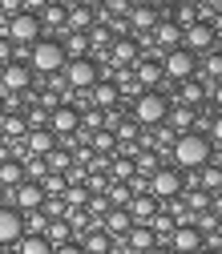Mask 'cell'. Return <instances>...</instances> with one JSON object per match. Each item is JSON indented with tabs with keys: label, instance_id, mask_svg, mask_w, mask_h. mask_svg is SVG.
Masks as SVG:
<instances>
[{
	"label": "cell",
	"instance_id": "1",
	"mask_svg": "<svg viewBox=\"0 0 222 254\" xmlns=\"http://www.w3.org/2000/svg\"><path fill=\"white\" fill-rule=\"evenodd\" d=\"M170 149H174V166L190 174V170L210 166V149H214V145H210L206 133H194V129H190V133H178Z\"/></svg>",
	"mask_w": 222,
	"mask_h": 254
},
{
	"label": "cell",
	"instance_id": "2",
	"mask_svg": "<svg viewBox=\"0 0 222 254\" xmlns=\"http://www.w3.org/2000/svg\"><path fill=\"white\" fill-rule=\"evenodd\" d=\"M65 49H61V41H53V37H41L33 49H28V69H33V73H61V69H65Z\"/></svg>",
	"mask_w": 222,
	"mask_h": 254
},
{
	"label": "cell",
	"instance_id": "3",
	"mask_svg": "<svg viewBox=\"0 0 222 254\" xmlns=\"http://www.w3.org/2000/svg\"><path fill=\"white\" fill-rule=\"evenodd\" d=\"M166 113H170V101H166L157 89H146L142 97H134V121L146 125V129H157V125H166Z\"/></svg>",
	"mask_w": 222,
	"mask_h": 254
},
{
	"label": "cell",
	"instance_id": "4",
	"mask_svg": "<svg viewBox=\"0 0 222 254\" xmlns=\"http://www.w3.org/2000/svg\"><path fill=\"white\" fill-rule=\"evenodd\" d=\"M146 194L157 198V202H174V198H182V170L157 166V170L146 178Z\"/></svg>",
	"mask_w": 222,
	"mask_h": 254
},
{
	"label": "cell",
	"instance_id": "5",
	"mask_svg": "<svg viewBox=\"0 0 222 254\" xmlns=\"http://www.w3.org/2000/svg\"><path fill=\"white\" fill-rule=\"evenodd\" d=\"M61 77H65V85H69V89H93V85L101 81V69L93 65L89 57H73V61H65Z\"/></svg>",
	"mask_w": 222,
	"mask_h": 254
},
{
	"label": "cell",
	"instance_id": "6",
	"mask_svg": "<svg viewBox=\"0 0 222 254\" xmlns=\"http://www.w3.org/2000/svg\"><path fill=\"white\" fill-rule=\"evenodd\" d=\"M8 41H12L16 49H33V45L41 41V20H37L33 12H16V16H8Z\"/></svg>",
	"mask_w": 222,
	"mask_h": 254
},
{
	"label": "cell",
	"instance_id": "7",
	"mask_svg": "<svg viewBox=\"0 0 222 254\" xmlns=\"http://www.w3.org/2000/svg\"><path fill=\"white\" fill-rule=\"evenodd\" d=\"M162 73H166L170 81H190V77L198 73V57L186 53V49H170V53L162 57Z\"/></svg>",
	"mask_w": 222,
	"mask_h": 254
},
{
	"label": "cell",
	"instance_id": "8",
	"mask_svg": "<svg viewBox=\"0 0 222 254\" xmlns=\"http://www.w3.org/2000/svg\"><path fill=\"white\" fill-rule=\"evenodd\" d=\"M182 49H186V53H194V57L214 53V28H210L206 20H194L190 28H182Z\"/></svg>",
	"mask_w": 222,
	"mask_h": 254
},
{
	"label": "cell",
	"instance_id": "9",
	"mask_svg": "<svg viewBox=\"0 0 222 254\" xmlns=\"http://www.w3.org/2000/svg\"><path fill=\"white\" fill-rule=\"evenodd\" d=\"M49 129H53L57 141H65V137L81 133V113H77L73 105H57V109H49Z\"/></svg>",
	"mask_w": 222,
	"mask_h": 254
},
{
	"label": "cell",
	"instance_id": "10",
	"mask_svg": "<svg viewBox=\"0 0 222 254\" xmlns=\"http://www.w3.org/2000/svg\"><path fill=\"white\" fill-rule=\"evenodd\" d=\"M149 45H157V49H153L157 57H166L170 49H182V28H178L174 20H157V24L149 28Z\"/></svg>",
	"mask_w": 222,
	"mask_h": 254
},
{
	"label": "cell",
	"instance_id": "11",
	"mask_svg": "<svg viewBox=\"0 0 222 254\" xmlns=\"http://www.w3.org/2000/svg\"><path fill=\"white\" fill-rule=\"evenodd\" d=\"M33 85V69L24 65V61H8L4 69H0V89L4 93H24Z\"/></svg>",
	"mask_w": 222,
	"mask_h": 254
},
{
	"label": "cell",
	"instance_id": "12",
	"mask_svg": "<svg viewBox=\"0 0 222 254\" xmlns=\"http://www.w3.org/2000/svg\"><path fill=\"white\" fill-rule=\"evenodd\" d=\"M53 149H57V137H53L49 125L28 129V133L20 137V153H28V157H45V153H53Z\"/></svg>",
	"mask_w": 222,
	"mask_h": 254
},
{
	"label": "cell",
	"instance_id": "13",
	"mask_svg": "<svg viewBox=\"0 0 222 254\" xmlns=\"http://www.w3.org/2000/svg\"><path fill=\"white\" fill-rule=\"evenodd\" d=\"M20 234H24V214L0 206V246H16Z\"/></svg>",
	"mask_w": 222,
	"mask_h": 254
},
{
	"label": "cell",
	"instance_id": "14",
	"mask_svg": "<svg viewBox=\"0 0 222 254\" xmlns=\"http://www.w3.org/2000/svg\"><path fill=\"white\" fill-rule=\"evenodd\" d=\"M134 81L142 85V89H157L166 81V73H162V57H142L138 65H134Z\"/></svg>",
	"mask_w": 222,
	"mask_h": 254
},
{
	"label": "cell",
	"instance_id": "15",
	"mask_svg": "<svg viewBox=\"0 0 222 254\" xmlns=\"http://www.w3.org/2000/svg\"><path fill=\"white\" fill-rule=\"evenodd\" d=\"M12 202H16V210H41L45 206V190H41V182H20L16 190H12Z\"/></svg>",
	"mask_w": 222,
	"mask_h": 254
},
{
	"label": "cell",
	"instance_id": "16",
	"mask_svg": "<svg viewBox=\"0 0 222 254\" xmlns=\"http://www.w3.org/2000/svg\"><path fill=\"white\" fill-rule=\"evenodd\" d=\"M170 250H174V254H198V250H202V234H198L194 226H174Z\"/></svg>",
	"mask_w": 222,
	"mask_h": 254
},
{
	"label": "cell",
	"instance_id": "17",
	"mask_svg": "<svg viewBox=\"0 0 222 254\" xmlns=\"http://www.w3.org/2000/svg\"><path fill=\"white\" fill-rule=\"evenodd\" d=\"M101 230H105L109 238H125V234L134 230V218H130V210H117V206H113V210L101 218Z\"/></svg>",
	"mask_w": 222,
	"mask_h": 254
},
{
	"label": "cell",
	"instance_id": "18",
	"mask_svg": "<svg viewBox=\"0 0 222 254\" xmlns=\"http://www.w3.org/2000/svg\"><path fill=\"white\" fill-rule=\"evenodd\" d=\"M125 210H130V218H134V222H142V226H146V222H149L157 210H162V202H157V198H149V194H134Z\"/></svg>",
	"mask_w": 222,
	"mask_h": 254
},
{
	"label": "cell",
	"instance_id": "19",
	"mask_svg": "<svg viewBox=\"0 0 222 254\" xmlns=\"http://www.w3.org/2000/svg\"><path fill=\"white\" fill-rule=\"evenodd\" d=\"M89 97H93V109H113L121 101V93H117L113 81H97V85L89 89Z\"/></svg>",
	"mask_w": 222,
	"mask_h": 254
},
{
	"label": "cell",
	"instance_id": "20",
	"mask_svg": "<svg viewBox=\"0 0 222 254\" xmlns=\"http://www.w3.org/2000/svg\"><path fill=\"white\" fill-rule=\"evenodd\" d=\"M157 20H162V16H157V4H138V8H130V24L142 28V33H149Z\"/></svg>",
	"mask_w": 222,
	"mask_h": 254
},
{
	"label": "cell",
	"instance_id": "21",
	"mask_svg": "<svg viewBox=\"0 0 222 254\" xmlns=\"http://www.w3.org/2000/svg\"><path fill=\"white\" fill-rule=\"evenodd\" d=\"M93 20H97V12L85 8V4H77V8H69V12H65V24L73 28V33H85V28H93Z\"/></svg>",
	"mask_w": 222,
	"mask_h": 254
},
{
	"label": "cell",
	"instance_id": "22",
	"mask_svg": "<svg viewBox=\"0 0 222 254\" xmlns=\"http://www.w3.org/2000/svg\"><path fill=\"white\" fill-rule=\"evenodd\" d=\"M166 121H170L174 133H190V129H194V109H190V105H178V109L166 113Z\"/></svg>",
	"mask_w": 222,
	"mask_h": 254
},
{
	"label": "cell",
	"instance_id": "23",
	"mask_svg": "<svg viewBox=\"0 0 222 254\" xmlns=\"http://www.w3.org/2000/svg\"><path fill=\"white\" fill-rule=\"evenodd\" d=\"M109 49H113V57H109L113 65H125V69L138 65V45H134V41H113Z\"/></svg>",
	"mask_w": 222,
	"mask_h": 254
},
{
	"label": "cell",
	"instance_id": "24",
	"mask_svg": "<svg viewBox=\"0 0 222 254\" xmlns=\"http://www.w3.org/2000/svg\"><path fill=\"white\" fill-rule=\"evenodd\" d=\"M16 254H53V246H49V238H45V234H20Z\"/></svg>",
	"mask_w": 222,
	"mask_h": 254
},
{
	"label": "cell",
	"instance_id": "25",
	"mask_svg": "<svg viewBox=\"0 0 222 254\" xmlns=\"http://www.w3.org/2000/svg\"><path fill=\"white\" fill-rule=\"evenodd\" d=\"M0 133H4V137H12V141H20L24 133H28V117H20V113H4V117H0Z\"/></svg>",
	"mask_w": 222,
	"mask_h": 254
},
{
	"label": "cell",
	"instance_id": "26",
	"mask_svg": "<svg viewBox=\"0 0 222 254\" xmlns=\"http://www.w3.org/2000/svg\"><path fill=\"white\" fill-rule=\"evenodd\" d=\"M109 242H113V238L97 226V230H89V234H85V246H81V250H85V254H109Z\"/></svg>",
	"mask_w": 222,
	"mask_h": 254
},
{
	"label": "cell",
	"instance_id": "27",
	"mask_svg": "<svg viewBox=\"0 0 222 254\" xmlns=\"http://www.w3.org/2000/svg\"><path fill=\"white\" fill-rule=\"evenodd\" d=\"M105 198H109V206L125 210V206H130V198H134V190H130V182H109V190H105Z\"/></svg>",
	"mask_w": 222,
	"mask_h": 254
},
{
	"label": "cell",
	"instance_id": "28",
	"mask_svg": "<svg viewBox=\"0 0 222 254\" xmlns=\"http://www.w3.org/2000/svg\"><path fill=\"white\" fill-rule=\"evenodd\" d=\"M202 97H206V85H202V81H194V77L182 81V105L194 109V105H202Z\"/></svg>",
	"mask_w": 222,
	"mask_h": 254
},
{
	"label": "cell",
	"instance_id": "29",
	"mask_svg": "<svg viewBox=\"0 0 222 254\" xmlns=\"http://www.w3.org/2000/svg\"><path fill=\"white\" fill-rule=\"evenodd\" d=\"M20 182H24V166H20V162H0V186L16 190Z\"/></svg>",
	"mask_w": 222,
	"mask_h": 254
},
{
	"label": "cell",
	"instance_id": "30",
	"mask_svg": "<svg viewBox=\"0 0 222 254\" xmlns=\"http://www.w3.org/2000/svg\"><path fill=\"white\" fill-rule=\"evenodd\" d=\"M45 238H49V246H65V242H69V222L57 218L53 226H45Z\"/></svg>",
	"mask_w": 222,
	"mask_h": 254
},
{
	"label": "cell",
	"instance_id": "31",
	"mask_svg": "<svg viewBox=\"0 0 222 254\" xmlns=\"http://www.w3.org/2000/svg\"><path fill=\"white\" fill-rule=\"evenodd\" d=\"M198 186L206 190V194L222 190V170H218V166H202V174H198Z\"/></svg>",
	"mask_w": 222,
	"mask_h": 254
},
{
	"label": "cell",
	"instance_id": "32",
	"mask_svg": "<svg viewBox=\"0 0 222 254\" xmlns=\"http://www.w3.org/2000/svg\"><path fill=\"white\" fill-rule=\"evenodd\" d=\"M24 182H41L45 174H49V166H45V157H24Z\"/></svg>",
	"mask_w": 222,
	"mask_h": 254
},
{
	"label": "cell",
	"instance_id": "33",
	"mask_svg": "<svg viewBox=\"0 0 222 254\" xmlns=\"http://www.w3.org/2000/svg\"><path fill=\"white\" fill-rule=\"evenodd\" d=\"M182 194H186V210H194V214L210 210V194L206 190H182Z\"/></svg>",
	"mask_w": 222,
	"mask_h": 254
},
{
	"label": "cell",
	"instance_id": "34",
	"mask_svg": "<svg viewBox=\"0 0 222 254\" xmlns=\"http://www.w3.org/2000/svg\"><path fill=\"white\" fill-rule=\"evenodd\" d=\"M45 226H49V214H45V210H28V218H24V234H45Z\"/></svg>",
	"mask_w": 222,
	"mask_h": 254
},
{
	"label": "cell",
	"instance_id": "35",
	"mask_svg": "<svg viewBox=\"0 0 222 254\" xmlns=\"http://www.w3.org/2000/svg\"><path fill=\"white\" fill-rule=\"evenodd\" d=\"M134 170H138L142 178H149V174L157 170V157H153V149H142V153H138V162H134Z\"/></svg>",
	"mask_w": 222,
	"mask_h": 254
},
{
	"label": "cell",
	"instance_id": "36",
	"mask_svg": "<svg viewBox=\"0 0 222 254\" xmlns=\"http://www.w3.org/2000/svg\"><path fill=\"white\" fill-rule=\"evenodd\" d=\"M113 145H117V137L109 129H93V149H97V153H109Z\"/></svg>",
	"mask_w": 222,
	"mask_h": 254
},
{
	"label": "cell",
	"instance_id": "37",
	"mask_svg": "<svg viewBox=\"0 0 222 254\" xmlns=\"http://www.w3.org/2000/svg\"><path fill=\"white\" fill-rule=\"evenodd\" d=\"M45 166H49V170H57V174H65V170H69V153H65V149L45 153Z\"/></svg>",
	"mask_w": 222,
	"mask_h": 254
},
{
	"label": "cell",
	"instance_id": "38",
	"mask_svg": "<svg viewBox=\"0 0 222 254\" xmlns=\"http://www.w3.org/2000/svg\"><path fill=\"white\" fill-rule=\"evenodd\" d=\"M206 77L222 81V53H218V49H214V53H206Z\"/></svg>",
	"mask_w": 222,
	"mask_h": 254
},
{
	"label": "cell",
	"instance_id": "39",
	"mask_svg": "<svg viewBox=\"0 0 222 254\" xmlns=\"http://www.w3.org/2000/svg\"><path fill=\"white\" fill-rule=\"evenodd\" d=\"M134 174H138V170H134V162H117V166H113V178H117V182H130Z\"/></svg>",
	"mask_w": 222,
	"mask_h": 254
},
{
	"label": "cell",
	"instance_id": "40",
	"mask_svg": "<svg viewBox=\"0 0 222 254\" xmlns=\"http://www.w3.org/2000/svg\"><path fill=\"white\" fill-rule=\"evenodd\" d=\"M45 4H49V0H20V12H33V16H41V12H45Z\"/></svg>",
	"mask_w": 222,
	"mask_h": 254
},
{
	"label": "cell",
	"instance_id": "41",
	"mask_svg": "<svg viewBox=\"0 0 222 254\" xmlns=\"http://www.w3.org/2000/svg\"><path fill=\"white\" fill-rule=\"evenodd\" d=\"M210 145H222V113L210 121Z\"/></svg>",
	"mask_w": 222,
	"mask_h": 254
},
{
	"label": "cell",
	"instance_id": "42",
	"mask_svg": "<svg viewBox=\"0 0 222 254\" xmlns=\"http://www.w3.org/2000/svg\"><path fill=\"white\" fill-rule=\"evenodd\" d=\"M8 61H12V41H8V37H0V69H4Z\"/></svg>",
	"mask_w": 222,
	"mask_h": 254
},
{
	"label": "cell",
	"instance_id": "43",
	"mask_svg": "<svg viewBox=\"0 0 222 254\" xmlns=\"http://www.w3.org/2000/svg\"><path fill=\"white\" fill-rule=\"evenodd\" d=\"M0 12H4V16H16V12H20V0H0Z\"/></svg>",
	"mask_w": 222,
	"mask_h": 254
},
{
	"label": "cell",
	"instance_id": "44",
	"mask_svg": "<svg viewBox=\"0 0 222 254\" xmlns=\"http://www.w3.org/2000/svg\"><path fill=\"white\" fill-rule=\"evenodd\" d=\"M210 214L222 218V190H214V194H210Z\"/></svg>",
	"mask_w": 222,
	"mask_h": 254
},
{
	"label": "cell",
	"instance_id": "45",
	"mask_svg": "<svg viewBox=\"0 0 222 254\" xmlns=\"http://www.w3.org/2000/svg\"><path fill=\"white\" fill-rule=\"evenodd\" d=\"M53 254H85L77 242H65V246H53Z\"/></svg>",
	"mask_w": 222,
	"mask_h": 254
},
{
	"label": "cell",
	"instance_id": "46",
	"mask_svg": "<svg viewBox=\"0 0 222 254\" xmlns=\"http://www.w3.org/2000/svg\"><path fill=\"white\" fill-rule=\"evenodd\" d=\"M210 97H214V109L222 113V81H214V89H210Z\"/></svg>",
	"mask_w": 222,
	"mask_h": 254
},
{
	"label": "cell",
	"instance_id": "47",
	"mask_svg": "<svg viewBox=\"0 0 222 254\" xmlns=\"http://www.w3.org/2000/svg\"><path fill=\"white\" fill-rule=\"evenodd\" d=\"M81 4H85V8H93V12H101V8L109 4V0H81Z\"/></svg>",
	"mask_w": 222,
	"mask_h": 254
},
{
	"label": "cell",
	"instance_id": "48",
	"mask_svg": "<svg viewBox=\"0 0 222 254\" xmlns=\"http://www.w3.org/2000/svg\"><path fill=\"white\" fill-rule=\"evenodd\" d=\"M210 28H214V37H222V12H214V20H210Z\"/></svg>",
	"mask_w": 222,
	"mask_h": 254
},
{
	"label": "cell",
	"instance_id": "49",
	"mask_svg": "<svg viewBox=\"0 0 222 254\" xmlns=\"http://www.w3.org/2000/svg\"><path fill=\"white\" fill-rule=\"evenodd\" d=\"M146 254H174L170 246H153V250H146Z\"/></svg>",
	"mask_w": 222,
	"mask_h": 254
},
{
	"label": "cell",
	"instance_id": "50",
	"mask_svg": "<svg viewBox=\"0 0 222 254\" xmlns=\"http://www.w3.org/2000/svg\"><path fill=\"white\" fill-rule=\"evenodd\" d=\"M182 4H190V8H202V4H206V0H182Z\"/></svg>",
	"mask_w": 222,
	"mask_h": 254
},
{
	"label": "cell",
	"instance_id": "51",
	"mask_svg": "<svg viewBox=\"0 0 222 254\" xmlns=\"http://www.w3.org/2000/svg\"><path fill=\"white\" fill-rule=\"evenodd\" d=\"M206 4H210V8H214V12H222V0H206Z\"/></svg>",
	"mask_w": 222,
	"mask_h": 254
},
{
	"label": "cell",
	"instance_id": "52",
	"mask_svg": "<svg viewBox=\"0 0 222 254\" xmlns=\"http://www.w3.org/2000/svg\"><path fill=\"white\" fill-rule=\"evenodd\" d=\"M0 117H4V97H0Z\"/></svg>",
	"mask_w": 222,
	"mask_h": 254
},
{
	"label": "cell",
	"instance_id": "53",
	"mask_svg": "<svg viewBox=\"0 0 222 254\" xmlns=\"http://www.w3.org/2000/svg\"><path fill=\"white\" fill-rule=\"evenodd\" d=\"M198 254H214V250H198Z\"/></svg>",
	"mask_w": 222,
	"mask_h": 254
},
{
	"label": "cell",
	"instance_id": "54",
	"mask_svg": "<svg viewBox=\"0 0 222 254\" xmlns=\"http://www.w3.org/2000/svg\"><path fill=\"white\" fill-rule=\"evenodd\" d=\"M0 198H4V186H0Z\"/></svg>",
	"mask_w": 222,
	"mask_h": 254
}]
</instances>
